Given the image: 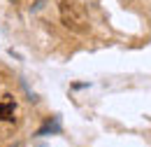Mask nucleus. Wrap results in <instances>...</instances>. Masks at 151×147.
Returning a JSON list of instances; mask_svg holds the SVG:
<instances>
[{
  "mask_svg": "<svg viewBox=\"0 0 151 147\" xmlns=\"http://www.w3.org/2000/svg\"><path fill=\"white\" fill-rule=\"evenodd\" d=\"M23 119L21 98L9 89H0V129H17Z\"/></svg>",
  "mask_w": 151,
  "mask_h": 147,
  "instance_id": "f257e3e1",
  "label": "nucleus"
},
{
  "mask_svg": "<svg viewBox=\"0 0 151 147\" xmlns=\"http://www.w3.org/2000/svg\"><path fill=\"white\" fill-rule=\"evenodd\" d=\"M60 21L65 28L75 31V33H86L88 31V17H86V9L79 0H60Z\"/></svg>",
  "mask_w": 151,
  "mask_h": 147,
  "instance_id": "f03ea898",
  "label": "nucleus"
},
{
  "mask_svg": "<svg viewBox=\"0 0 151 147\" xmlns=\"http://www.w3.org/2000/svg\"><path fill=\"white\" fill-rule=\"evenodd\" d=\"M37 147H49V145H44V143H40V145H37Z\"/></svg>",
  "mask_w": 151,
  "mask_h": 147,
  "instance_id": "7ed1b4c3",
  "label": "nucleus"
},
{
  "mask_svg": "<svg viewBox=\"0 0 151 147\" xmlns=\"http://www.w3.org/2000/svg\"><path fill=\"white\" fill-rule=\"evenodd\" d=\"M12 2H14V0H12Z\"/></svg>",
  "mask_w": 151,
  "mask_h": 147,
  "instance_id": "20e7f679",
  "label": "nucleus"
}]
</instances>
